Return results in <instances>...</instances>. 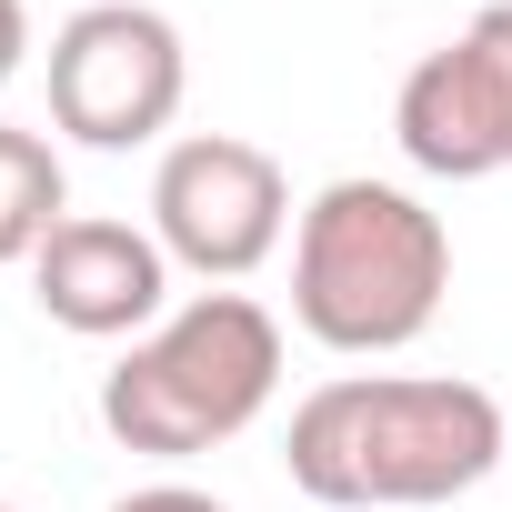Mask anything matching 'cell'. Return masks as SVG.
Listing matches in <instances>:
<instances>
[{
  "label": "cell",
  "instance_id": "cell-1",
  "mask_svg": "<svg viewBox=\"0 0 512 512\" xmlns=\"http://www.w3.org/2000/svg\"><path fill=\"white\" fill-rule=\"evenodd\" d=\"M282 462L332 512H432L512 462V422L452 372H342L292 412Z\"/></svg>",
  "mask_w": 512,
  "mask_h": 512
},
{
  "label": "cell",
  "instance_id": "cell-2",
  "mask_svg": "<svg viewBox=\"0 0 512 512\" xmlns=\"http://www.w3.org/2000/svg\"><path fill=\"white\" fill-rule=\"evenodd\" d=\"M452 292V231L392 181H332L292 231V322L322 352H402Z\"/></svg>",
  "mask_w": 512,
  "mask_h": 512
},
{
  "label": "cell",
  "instance_id": "cell-3",
  "mask_svg": "<svg viewBox=\"0 0 512 512\" xmlns=\"http://www.w3.org/2000/svg\"><path fill=\"white\" fill-rule=\"evenodd\" d=\"M272 392H282V322L251 292H201L101 372V422L121 452L191 462L241 442Z\"/></svg>",
  "mask_w": 512,
  "mask_h": 512
},
{
  "label": "cell",
  "instance_id": "cell-4",
  "mask_svg": "<svg viewBox=\"0 0 512 512\" xmlns=\"http://www.w3.org/2000/svg\"><path fill=\"white\" fill-rule=\"evenodd\" d=\"M191 61L151 0H91L51 41V121L91 151H141L181 121Z\"/></svg>",
  "mask_w": 512,
  "mask_h": 512
},
{
  "label": "cell",
  "instance_id": "cell-5",
  "mask_svg": "<svg viewBox=\"0 0 512 512\" xmlns=\"http://www.w3.org/2000/svg\"><path fill=\"white\" fill-rule=\"evenodd\" d=\"M292 231V181L262 141H231V131H191L161 151L151 171V241L171 251L181 272L201 282H241L262 272Z\"/></svg>",
  "mask_w": 512,
  "mask_h": 512
},
{
  "label": "cell",
  "instance_id": "cell-6",
  "mask_svg": "<svg viewBox=\"0 0 512 512\" xmlns=\"http://www.w3.org/2000/svg\"><path fill=\"white\" fill-rule=\"evenodd\" d=\"M31 302L81 332V342H121V332H151L161 302H171V251L131 221H101V211H71L41 262H31Z\"/></svg>",
  "mask_w": 512,
  "mask_h": 512
},
{
  "label": "cell",
  "instance_id": "cell-7",
  "mask_svg": "<svg viewBox=\"0 0 512 512\" xmlns=\"http://www.w3.org/2000/svg\"><path fill=\"white\" fill-rule=\"evenodd\" d=\"M392 131L412 151V171L432 181H492L512 171V121H502V91H492V61L482 41H442L402 71V101H392Z\"/></svg>",
  "mask_w": 512,
  "mask_h": 512
},
{
  "label": "cell",
  "instance_id": "cell-8",
  "mask_svg": "<svg viewBox=\"0 0 512 512\" xmlns=\"http://www.w3.org/2000/svg\"><path fill=\"white\" fill-rule=\"evenodd\" d=\"M61 201H71L61 151H51L41 131H11V121H0V262H41V241L71 221Z\"/></svg>",
  "mask_w": 512,
  "mask_h": 512
},
{
  "label": "cell",
  "instance_id": "cell-9",
  "mask_svg": "<svg viewBox=\"0 0 512 512\" xmlns=\"http://www.w3.org/2000/svg\"><path fill=\"white\" fill-rule=\"evenodd\" d=\"M472 41H482V61H492V91H502V121H512V0H492V11L472 21Z\"/></svg>",
  "mask_w": 512,
  "mask_h": 512
},
{
  "label": "cell",
  "instance_id": "cell-10",
  "mask_svg": "<svg viewBox=\"0 0 512 512\" xmlns=\"http://www.w3.org/2000/svg\"><path fill=\"white\" fill-rule=\"evenodd\" d=\"M111 512H231V502H211V492H191V482H141V492H121Z\"/></svg>",
  "mask_w": 512,
  "mask_h": 512
},
{
  "label": "cell",
  "instance_id": "cell-11",
  "mask_svg": "<svg viewBox=\"0 0 512 512\" xmlns=\"http://www.w3.org/2000/svg\"><path fill=\"white\" fill-rule=\"evenodd\" d=\"M21 51H31V11H21V0H0V91H11Z\"/></svg>",
  "mask_w": 512,
  "mask_h": 512
},
{
  "label": "cell",
  "instance_id": "cell-12",
  "mask_svg": "<svg viewBox=\"0 0 512 512\" xmlns=\"http://www.w3.org/2000/svg\"><path fill=\"white\" fill-rule=\"evenodd\" d=\"M0 512H11V502H0Z\"/></svg>",
  "mask_w": 512,
  "mask_h": 512
}]
</instances>
